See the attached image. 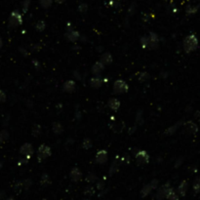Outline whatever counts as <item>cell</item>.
Listing matches in <instances>:
<instances>
[{
  "label": "cell",
  "mask_w": 200,
  "mask_h": 200,
  "mask_svg": "<svg viewBox=\"0 0 200 200\" xmlns=\"http://www.w3.org/2000/svg\"><path fill=\"white\" fill-rule=\"evenodd\" d=\"M182 47H184V51L187 54L195 51L198 48V39L196 35L189 34V35L185 36L184 41H182Z\"/></svg>",
  "instance_id": "obj_1"
},
{
  "label": "cell",
  "mask_w": 200,
  "mask_h": 200,
  "mask_svg": "<svg viewBox=\"0 0 200 200\" xmlns=\"http://www.w3.org/2000/svg\"><path fill=\"white\" fill-rule=\"evenodd\" d=\"M23 24V16L20 13L19 10H15L11 13V15L9 17L8 21V26L11 29H15V27L21 26Z\"/></svg>",
  "instance_id": "obj_2"
},
{
  "label": "cell",
  "mask_w": 200,
  "mask_h": 200,
  "mask_svg": "<svg viewBox=\"0 0 200 200\" xmlns=\"http://www.w3.org/2000/svg\"><path fill=\"white\" fill-rule=\"evenodd\" d=\"M112 90H113V94L121 95V94H124L126 92H128L129 86H128V84L124 81V80L118 79V80H116V81L113 83Z\"/></svg>",
  "instance_id": "obj_3"
},
{
  "label": "cell",
  "mask_w": 200,
  "mask_h": 200,
  "mask_svg": "<svg viewBox=\"0 0 200 200\" xmlns=\"http://www.w3.org/2000/svg\"><path fill=\"white\" fill-rule=\"evenodd\" d=\"M172 190V188H171V185L170 182H166V184H164L163 185H161V187L158 188V190H157L156 194H155V197L157 200H163L164 198L167 197V195L169 194V192Z\"/></svg>",
  "instance_id": "obj_4"
},
{
  "label": "cell",
  "mask_w": 200,
  "mask_h": 200,
  "mask_svg": "<svg viewBox=\"0 0 200 200\" xmlns=\"http://www.w3.org/2000/svg\"><path fill=\"white\" fill-rule=\"evenodd\" d=\"M51 153L52 151H51L50 146L47 145H41L38 147V150H37V159L39 161L46 159L47 157L51 155Z\"/></svg>",
  "instance_id": "obj_5"
},
{
  "label": "cell",
  "mask_w": 200,
  "mask_h": 200,
  "mask_svg": "<svg viewBox=\"0 0 200 200\" xmlns=\"http://www.w3.org/2000/svg\"><path fill=\"white\" fill-rule=\"evenodd\" d=\"M136 162L138 165H146L149 161V155L146 150H139L135 155Z\"/></svg>",
  "instance_id": "obj_6"
},
{
  "label": "cell",
  "mask_w": 200,
  "mask_h": 200,
  "mask_svg": "<svg viewBox=\"0 0 200 200\" xmlns=\"http://www.w3.org/2000/svg\"><path fill=\"white\" fill-rule=\"evenodd\" d=\"M20 153L24 155V157H26V158H30L31 155L34 153V149H33V146L31 145L29 143H24V145L21 146L20 149Z\"/></svg>",
  "instance_id": "obj_7"
},
{
  "label": "cell",
  "mask_w": 200,
  "mask_h": 200,
  "mask_svg": "<svg viewBox=\"0 0 200 200\" xmlns=\"http://www.w3.org/2000/svg\"><path fill=\"white\" fill-rule=\"evenodd\" d=\"M149 49H156L158 47L159 44V37L155 32H149Z\"/></svg>",
  "instance_id": "obj_8"
},
{
  "label": "cell",
  "mask_w": 200,
  "mask_h": 200,
  "mask_svg": "<svg viewBox=\"0 0 200 200\" xmlns=\"http://www.w3.org/2000/svg\"><path fill=\"white\" fill-rule=\"evenodd\" d=\"M65 37L66 38V40L71 41V42H76L77 40H79L80 34L77 30L71 29V30H66V32L65 34Z\"/></svg>",
  "instance_id": "obj_9"
},
{
  "label": "cell",
  "mask_w": 200,
  "mask_h": 200,
  "mask_svg": "<svg viewBox=\"0 0 200 200\" xmlns=\"http://www.w3.org/2000/svg\"><path fill=\"white\" fill-rule=\"evenodd\" d=\"M107 161V151L106 149H101L96 153V162L99 164H104Z\"/></svg>",
  "instance_id": "obj_10"
},
{
  "label": "cell",
  "mask_w": 200,
  "mask_h": 200,
  "mask_svg": "<svg viewBox=\"0 0 200 200\" xmlns=\"http://www.w3.org/2000/svg\"><path fill=\"white\" fill-rule=\"evenodd\" d=\"M69 178L72 182H79L82 179V172L77 167L72 168L69 172Z\"/></svg>",
  "instance_id": "obj_11"
},
{
  "label": "cell",
  "mask_w": 200,
  "mask_h": 200,
  "mask_svg": "<svg viewBox=\"0 0 200 200\" xmlns=\"http://www.w3.org/2000/svg\"><path fill=\"white\" fill-rule=\"evenodd\" d=\"M89 83H90V85L92 88L98 89L103 85V79H101V77L100 75H95V76L91 77L90 78Z\"/></svg>",
  "instance_id": "obj_12"
},
{
  "label": "cell",
  "mask_w": 200,
  "mask_h": 200,
  "mask_svg": "<svg viewBox=\"0 0 200 200\" xmlns=\"http://www.w3.org/2000/svg\"><path fill=\"white\" fill-rule=\"evenodd\" d=\"M76 88V83L73 80H66L62 85V91L66 93H72Z\"/></svg>",
  "instance_id": "obj_13"
},
{
  "label": "cell",
  "mask_w": 200,
  "mask_h": 200,
  "mask_svg": "<svg viewBox=\"0 0 200 200\" xmlns=\"http://www.w3.org/2000/svg\"><path fill=\"white\" fill-rule=\"evenodd\" d=\"M185 129L188 134H196L198 131V127L193 121H188L185 123Z\"/></svg>",
  "instance_id": "obj_14"
},
{
  "label": "cell",
  "mask_w": 200,
  "mask_h": 200,
  "mask_svg": "<svg viewBox=\"0 0 200 200\" xmlns=\"http://www.w3.org/2000/svg\"><path fill=\"white\" fill-rule=\"evenodd\" d=\"M121 165V160H120V157H116V158L114 159L113 162L111 163L110 165V176H112V175H114L116 172H118L119 170V167H120Z\"/></svg>",
  "instance_id": "obj_15"
},
{
  "label": "cell",
  "mask_w": 200,
  "mask_h": 200,
  "mask_svg": "<svg viewBox=\"0 0 200 200\" xmlns=\"http://www.w3.org/2000/svg\"><path fill=\"white\" fill-rule=\"evenodd\" d=\"M104 65L101 64L100 61L96 62L92 66V72L95 75H100L101 73L104 71Z\"/></svg>",
  "instance_id": "obj_16"
},
{
  "label": "cell",
  "mask_w": 200,
  "mask_h": 200,
  "mask_svg": "<svg viewBox=\"0 0 200 200\" xmlns=\"http://www.w3.org/2000/svg\"><path fill=\"white\" fill-rule=\"evenodd\" d=\"M188 188V182L187 181L181 182V184L179 185V187H178V194L180 196H185V194H187Z\"/></svg>",
  "instance_id": "obj_17"
},
{
  "label": "cell",
  "mask_w": 200,
  "mask_h": 200,
  "mask_svg": "<svg viewBox=\"0 0 200 200\" xmlns=\"http://www.w3.org/2000/svg\"><path fill=\"white\" fill-rule=\"evenodd\" d=\"M112 61H113V58H112L110 53H104L100 58V62H101V64H104V65H110L112 62Z\"/></svg>",
  "instance_id": "obj_18"
},
{
  "label": "cell",
  "mask_w": 200,
  "mask_h": 200,
  "mask_svg": "<svg viewBox=\"0 0 200 200\" xmlns=\"http://www.w3.org/2000/svg\"><path fill=\"white\" fill-rule=\"evenodd\" d=\"M108 107H110L111 110H117L119 107H120V101H119L118 99H116V98H111V99L108 100Z\"/></svg>",
  "instance_id": "obj_19"
},
{
  "label": "cell",
  "mask_w": 200,
  "mask_h": 200,
  "mask_svg": "<svg viewBox=\"0 0 200 200\" xmlns=\"http://www.w3.org/2000/svg\"><path fill=\"white\" fill-rule=\"evenodd\" d=\"M152 190H153V189H152L151 185H150L149 184L145 185L143 187V188L141 189V196H142V197H146V196L149 195Z\"/></svg>",
  "instance_id": "obj_20"
},
{
  "label": "cell",
  "mask_w": 200,
  "mask_h": 200,
  "mask_svg": "<svg viewBox=\"0 0 200 200\" xmlns=\"http://www.w3.org/2000/svg\"><path fill=\"white\" fill-rule=\"evenodd\" d=\"M52 128H53L54 133H55V134H57V135L62 134V131H64V128H62V124L59 123V122H55V123H53V127H52Z\"/></svg>",
  "instance_id": "obj_21"
},
{
  "label": "cell",
  "mask_w": 200,
  "mask_h": 200,
  "mask_svg": "<svg viewBox=\"0 0 200 200\" xmlns=\"http://www.w3.org/2000/svg\"><path fill=\"white\" fill-rule=\"evenodd\" d=\"M200 5L197 6H192V5H188V7L185 8V12H187L188 15H192V14H195L198 11Z\"/></svg>",
  "instance_id": "obj_22"
},
{
  "label": "cell",
  "mask_w": 200,
  "mask_h": 200,
  "mask_svg": "<svg viewBox=\"0 0 200 200\" xmlns=\"http://www.w3.org/2000/svg\"><path fill=\"white\" fill-rule=\"evenodd\" d=\"M9 139V132L7 130H2L0 132V143H5L8 141Z\"/></svg>",
  "instance_id": "obj_23"
},
{
  "label": "cell",
  "mask_w": 200,
  "mask_h": 200,
  "mask_svg": "<svg viewBox=\"0 0 200 200\" xmlns=\"http://www.w3.org/2000/svg\"><path fill=\"white\" fill-rule=\"evenodd\" d=\"M38 1H39L42 8L48 9V8H50V7L52 6L54 0H38Z\"/></svg>",
  "instance_id": "obj_24"
},
{
  "label": "cell",
  "mask_w": 200,
  "mask_h": 200,
  "mask_svg": "<svg viewBox=\"0 0 200 200\" xmlns=\"http://www.w3.org/2000/svg\"><path fill=\"white\" fill-rule=\"evenodd\" d=\"M45 29H46V23L44 22V21H38V22L36 23L35 24V29L37 31H40V32H42Z\"/></svg>",
  "instance_id": "obj_25"
},
{
  "label": "cell",
  "mask_w": 200,
  "mask_h": 200,
  "mask_svg": "<svg viewBox=\"0 0 200 200\" xmlns=\"http://www.w3.org/2000/svg\"><path fill=\"white\" fill-rule=\"evenodd\" d=\"M143 110H138L136 115V124L137 125H143Z\"/></svg>",
  "instance_id": "obj_26"
},
{
  "label": "cell",
  "mask_w": 200,
  "mask_h": 200,
  "mask_svg": "<svg viewBox=\"0 0 200 200\" xmlns=\"http://www.w3.org/2000/svg\"><path fill=\"white\" fill-rule=\"evenodd\" d=\"M140 43H141L142 47L143 48H149V36L147 35H143L141 39H140Z\"/></svg>",
  "instance_id": "obj_27"
},
{
  "label": "cell",
  "mask_w": 200,
  "mask_h": 200,
  "mask_svg": "<svg viewBox=\"0 0 200 200\" xmlns=\"http://www.w3.org/2000/svg\"><path fill=\"white\" fill-rule=\"evenodd\" d=\"M166 200H179V194L172 188V190L169 192V194L167 195Z\"/></svg>",
  "instance_id": "obj_28"
},
{
  "label": "cell",
  "mask_w": 200,
  "mask_h": 200,
  "mask_svg": "<svg viewBox=\"0 0 200 200\" xmlns=\"http://www.w3.org/2000/svg\"><path fill=\"white\" fill-rule=\"evenodd\" d=\"M180 124L181 123H177L176 125H174V126H172V127L168 128L166 131H165V134H166V135H173L174 133L177 131L178 127H180Z\"/></svg>",
  "instance_id": "obj_29"
},
{
  "label": "cell",
  "mask_w": 200,
  "mask_h": 200,
  "mask_svg": "<svg viewBox=\"0 0 200 200\" xmlns=\"http://www.w3.org/2000/svg\"><path fill=\"white\" fill-rule=\"evenodd\" d=\"M40 133H41V126L40 125H38V124H35L32 127V136H34V137H38L40 135Z\"/></svg>",
  "instance_id": "obj_30"
},
{
  "label": "cell",
  "mask_w": 200,
  "mask_h": 200,
  "mask_svg": "<svg viewBox=\"0 0 200 200\" xmlns=\"http://www.w3.org/2000/svg\"><path fill=\"white\" fill-rule=\"evenodd\" d=\"M97 176L95 173H92V172H90V173L86 176V181L88 182H95L97 181Z\"/></svg>",
  "instance_id": "obj_31"
},
{
  "label": "cell",
  "mask_w": 200,
  "mask_h": 200,
  "mask_svg": "<svg viewBox=\"0 0 200 200\" xmlns=\"http://www.w3.org/2000/svg\"><path fill=\"white\" fill-rule=\"evenodd\" d=\"M82 146H83V149H91V147H92V141H91L90 139H84L83 143H82Z\"/></svg>",
  "instance_id": "obj_32"
},
{
  "label": "cell",
  "mask_w": 200,
  "mask_h": 200,
  "mask_svg": "<svg viewBox=\"0 0 200 200\" xmlns=\"http://www.w3.org/2000/svg\"><path fill=\"white\" fill-rule=\"evenodd\" d=\"M30 6V0H24L22 3V9H23V13H26L27 10H29Z\"/></svg>",
  "instance_id": "obj_33"
},
{
  "label": "cell",
  "mask_w": 200,
  "mask_h": 200,
  "mask_svg": "<svg viewBox=\"0 0 200 200\" xmlns=\"http://www.w3.org/2000/svg\"><path fill=\"white\" fill-rule=\"evenodd\" d=\"M193 190L196 193H199L200 192V177L196 179L193 182Z\"/></svg>",
  "instance_id": "obj_34"
},
{
  "label": "cell",
  "mask_w": 200,
  "mask_h": 200,
  "mask_svg": "<svg viewBox=\"0 0 200 200\" xmlns=\"http://www.w3.org/2000/svg\"><path fill=\"white\" fill-rule=\"evenodd\" d=\"M138 79H139V81L145 82V81H146V80L149 79V73H146V72H142V73H140Z\"/></svg>",
  "instance_id": "obj_35"
},
{
  "label": "cell",
  "mask_w": 200,
  "mask_h": 200,
  "mask_svg": "<svg viewBox=\"0 0 200 200\" xmlns=\"http://www.w3.org/2000/svg\"><path fill=\"white\" fill-rule=\"evenodd\" d=\"M77 10H78V12L80 13H86L87 10H88V5H87V3H80Z\"/></svg>",
  "instance_id": "obj_36"
},
{
  "label": "cell",
  "mask_w": 200,
  "mask_h": 200,
  "mask_svg": "<svg viewBox=\"0 0 200 200\" xmlns=\"http://www.w3.org/2000/svg\"><path fill=\"white\" fill-rule=\"evenodd\" d=\"M130 155L129 154H127V153H125V154H123L121 157H120V160H121V164L123 163V164H129L130 163Z\"/></svg>",
  "instance_id": "obj_37"
},
{
  "label": "cell",
  "mask_w": 200,
  "mask_h": 200,
  "mask_svg": "<svg viewBox=\"0 0 200 200\" xmlns=\"http://www.w3.org/2000/svg\"><path fill=\"white\" fill-rule=\"evenodd\" d=\"M84 193H85L86 195H88V196L93 195L95 193V188H94V187H92V185H89V187H87L85 188V191H84Z\"/></svg>",
  "instance_id": "obj_38"
},
{
  "label": "cell",
  "mask_w": 200,
  "mask_h": 200,
  "mask_svg": "<svg viewBox=\"0 0 200 200\" xmlns=\"http://www.w3.org/2000/svg\"><path fill=\"white\" fill-rule=\"evenodd\" d=\"M49 182H50V180H49V176L47 174H43L41 177V185H47Z\"/></svg>",
  "instance_id": "obj_39"
},
{
  "label": "cell",
  "mask_w": 200,
  "mask_h": 200,
  "mask_svg": "<svg viewBox=\"0 0 200 200\" xmlns=\"http://www.w3.org/2000/svg\"><path fill=\"white\" fill-rule=\"evenodd\" d=\"M24 188V182H17L16 185H14V190L17 192H20L22 190V188Z\"/></svg>",
  "instance_id": "obj_40"
},
{
  "label": "cell",
  "mask_w": 200,
  "mask_h": 200,
  "mask_svg": "<svg viewBox=\"0 0 200 200\" xmlns=\"http://www.w3.org/2000/svg\"><path fill=\"white\" fill-rule=\"evenodd\" d=\"M158 184H159V182H158V180H152L151 182H149V185H151V188H152V189H155V188H158Z\"/></svg>",
  "instance_id": "obj_41"
},
{
  "label": "cell",
  "mask_w": 200,
  "mask_h": 200,
  "mask_svg": "<svg viewBox=\"0 0 200 200\" xmlns=\"http://www.w3.org/2000/svg\"><path fill=\"white\" fill-rule=\"evenodd\" d=\"M6 99H7V97H6L5 92L2 90H0V103H4V101H6Z\"/></svg>",
  "instance_id": "obj_42"
},
{
  "label": "cell",
  "mask_w": 200,
  "mask_h": 200,
  "mask_svg": "<svg viewBox=\"0 0 200 200\" xmlns=\"http://www.w3.org/2000/svg\"><path fill=\"white\" fill-rule=\"evenodd\" d=\"M23 182H24V188H29L31 185V184H32V182H31L30 179H26V180L24 181Z\"/></svg>",
  "instance_id": "obj_43"
},
{
  "label": "cell",
  "mask_w": 200,
  "mask_h": 200,
  "mask_svg": "<svg viewBox=\"0 0 200 200\" xmlns=\"http://www.w3.org/2000/svg\"><path fill=\"white\" fill-rule=\"evenodd\" d=\"M104 182H97V188L99 189V190H101V189L104 188Z\"/></svg>",
  "instance_id": "obj_44"
},
{
  "label": "cell",
  "mask_w": 200,
  "mask_h": 200,
  "mask_svg": "<svg viewBox=\"0 0 200 200\" xmlns=\"http://www.w3.org/2000/svg\"><path fill=\"white\" fill-rule=\"evenodd\" d=\"M27 160H29V158H26V157H24V158L23 159H20L19 160V165H22V164H26L27 163Z\"/></svg>",
  "instance_id": "obj_45"
},
{
  "label": "cell",
  "mask_w": 200,
  "mask_h": 200,
  "mask_svg": "<svg viewBox=\"0 0 200 200\" xmlns=\"http://www.w3.org/2000/svg\"><path fill=\"white\" fill-rule=\"evenodd\" d=\"M19 51L24 56V57H26V56H27V52H26V49H24V48L20 47V48H19Z\"/></svg>",
  "instance_id": "obj_46"
},
{
  "label": "cell",
  "mask_w": 200,
  "mask_h": 200,
  "mask_svg": "<svg viewBox=\"0 0 200 200\" xmlns=\"http://www.w3.org/2000/svg\"><path fill=\"white\" fill-rule=\"evenodd\" d=\"M5 191H0V200H5Z\"/></svg>",
  "instance_id": "obj_47"
},
{
  "label": "cell",
  "mask_w": 200,
  "mask_h": 200,
  "mask_svg": "<svg viewBox=\"0 0 200 200\" xmlns=\"http://www.w3.org/2000/svg\"><path fill=\"white\" fill-rule=\"evenodd\" d=\"M33 65L36 66V68H39V62H38L36 60H33Z\"/></svg>",
  "instance_id": "obj_48"
},
{
  "label": "cell",
  "mask_w": 200,
  "mask_h": 200,
  "mask_svg": "<svg viewBox=\"0 0 200 200\" xmlns=\"http://www.w3.org/2000/svg\"><path fill=\"white\" fill-rule=\"evenodd\" d=\"M54 1L56 2V3H58V4H62L65 0H54Z\"/></svg>",
  "instance_id": "obj_49"
},
{
  "label": "cell",
  "mask_w": 200,
  "mask_h": 200,
  "mask_svg": "<svg viewBox=\"0 0 200 200\" xmlns=\"http://www.w3.org/2000/svg\"><path fill=\"white\" fill-rule=\"evenodd\" d=\"M2 46H3V41H2V38H1V36H0V49L2 48Z\"/></svg>",
  "instance_id": "obj_50"
},
{
  "label": "cell",
  "mask_w": 200,
  "mask_h": 200,
  "mask_svg": "<svg viewBox=\"0 0 200 200\" xmlns=\"http://www.w3.org/2000/svg\"><path fill=\"white\" fill-rule=\"evenodd\" d=\"M5 200H15V199H14L13 197H7Z\"/></svg>",
  "instance_id": "obj_51"
},
{
  "label": "cell",
  "mask_w": 200,
  "mask_h": 200,
  "mask_svg": "<svg viewBox=\"0 0 200 200\" xmlns=\"http://www.w3.org/2000/svg\"><path fill=\"white\" fill-rule=\"evenodd\" d=\"M2 167H3V162H1V161H0V170L2 169Z\"/></svg>",
  "instance_id": "obj_52"
}]
</instances>
